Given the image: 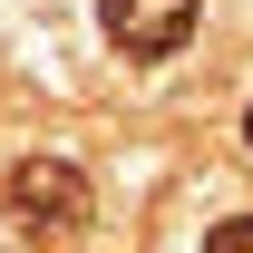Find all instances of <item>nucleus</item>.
<instances>
[{
    "label": "nucleus",
    "instance_id": "obj_1",
    "mask_svg": "<svg viewBox=\"0 0 253 253\" xmlns=\"http://www.w3.org/2000/svg\"><path fill=\"white\" fill-rule=\"evenodd\" d=\"M0 205H10V224H20L30 244H68V234H88V214H97L88 175L68 156H20L10 185H0Z\"/></svg>",
    "mask_w": 253,
    "mask_h": 253
},
{
    "label": "nucleus",
    "instance_id": "obj_2",
    "mask_svg": "<svg viewBox=\"0 0 253 253\" xmlns=\"http://www.w3.org/2000/svg\"><path fill=\"white\" fill-rule=\"evenodd\" d=\"M97 39H107L117 59L156 68V59H175L195 39V0H97Z\"/></svg>",
    "mask_w": 253,
    "mask_h": 253
},
{
    "label": "nucleus",
    "instance_id": "obj_3",
    "mask_svg": "<svg viewBox=\"0 0 253 253\" xmlns=\"http://www.w3.org/2000/svg\"><path fill=\"white\" fill-rule=\"evenodd\" d=\"M205 253H253V224H214V234H205Z\"/></svg>",
    "mask_w": 253,
    "mask_h": 253
},
{
    "label": "nucleus",
    "instance_id": "obj_4",
    "mask_svg": "<svg viewBox=\"0 0 253 253\" xmlns=\"http://www.w3.org/2000/svg\"><path fill=\"white\" fill-rule=\"evenodd\" d=\"M244 146H253V107H244Z\"/></svg>",
    "mask_w": 253,
    "mask_h": 253
}]
</instances>
